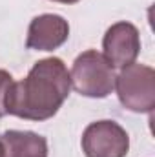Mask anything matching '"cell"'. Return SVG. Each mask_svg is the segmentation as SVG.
Listing matches in <instances>:
<instances>
[{"label": "cell", "mask_w": 155, "mask_h": 157, "mask_svg": "<svg viewBox=\"0 0 155 157\" xmlns=\"http://www.w3.org/2000/svg\"><path fill=\"white\" fill-rule=\"evenodd\" d=\"M130 137L115 121L91 122L82 133V152L86 157H126Z\"/></svg>", "instance_id": "4"}, {"label": "cell", "mask_w": 155, "mask_h": 157, "mask_svg": "<svg viewBox=\"0 0 155 157\" xmlns=\"http://www.w3.org/2000/svg\"><path fill=\"white\" fill-rule=\"evenodd\" d=\"M71 78L66 64L57 59H42L20 82H15L7 101V113L26 121H47L70 95Z\"/></svg>", "instance_id": "1"}, {"label": "cell", "mask_w": 155, "mask_h": 157, "mask_svg": "<svg viewBox=\"0 0 155 157\" xmlns=\"http://www.w3.org/2000/svg\"><path fill=\"white\" fill-rule=\"evenodd\" d=\"M70 78L77 93L91 99H104L115 88L113 66L95 49H88L75 59Z\"/></svg>", "instance_id": "2"}, {"label": "cell", "mask_w": 155, "mask_h": 157, "mask_svg": "<svg viewBox=\"0 0 155 157\" xmlns=\"http://www.w3.org/2000/svg\"><path fill=\"white\" fill-rule=\"evenodd\" d=\"M51 2H59V4H77L78 0H51Z\"/></svg>", "instance_id": "9"}, {"label": "cell", "mask_w": 155, "mask_h": 157, "mask_svg": "<svg viewBox=\"0 0 155 157\" xmlns=\"http://www.w3.org/2000/svg\"><path fill=\"white\" fill-rule=\"evenodd\" d=\"M120 104L135 113H152L155 106V71L146 64H130L120 68L115 88Z\"/></svg>", "instance_id": "3"}, {"label": "cell", "mask_w": 155, "mask_h": 157, "mask_svg": "<svg viewBox=\"0 0 155 157\" xmlns=\"http://www.w3.org/2000/svg\"><path fill=\"white\" fill-rule=\"evenodd\" d=\"M70 37V24L64 17L46 13L31 20L28 29L26 46L28 49L37 51H53L60 48Z\"/></svg>", "instance_id": "6"}, {"label": "cell", "mask_w": 155, "mask_h": 157, "mask_svg": "<svg viewBox=\"0 0 155 157\" xmlns=\"http://www.w3.org/2000/svg\"><path fill=\"white\" fill-rule=\"evenodd\" d=\"M4 157H47V141L35 132L7 130L0 135Z\"/></svg>", "instance_id": "7"}, {"label": "cell", "mask_w": 155, "mask_h": 157, "mask_svg": "<svg viewBox=\"0 0 155 157\" xmlns=\"http://www.w3.org/2000/svg\"><path fill=\"white\" fill-rule=\"evenodd\" d=\"M104 57L113 68H124L135 62L141 53L139 29L130 22H117L108 28L102 40Z\"/></svg>", "instance_id": "5"}, {"label": "cell", "mask_w": 155, "mask_h": 157, "mask_svg": "<svg viewBox=\"0 0 155 157\" xmlns=\"http://www.w3.org/2000/svg\"><path fill=\"white\" fill-rule=\"evenodd\" d=\"M13 84L15 80L11 77V73H7L6 70H0V119L7 115V101H9Z\"/></svg>", "instance_id": "8"}, {"label": "cell", "mask_w": 155, "mask_h": 157, "mask_svg": "<svg viewBox=\"0 0 155 157\" xmlns=\"http://www.w3.org/2000/svg\"><path fill=\"white\" fill-rule=\"evenodd\" d=\"M0 157H4V146H2V141H0Z\"/></svg>", "instance_id": "10"}]
</instances>
